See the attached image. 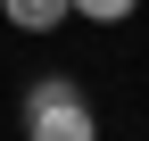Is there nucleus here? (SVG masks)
Wrapping results in <instances>:
<instances>
[{
  "label": "nucleus",
  "mask_w": 149,
  "mask_h": 141,
  "mask_svg": "<svg viewBox=\"0 0 149 141\" xmlns=\"http://www.w3.org/2000/svg\"><path fill=\"white\" fill-rule=\"evenodd\" d=\"M0 17H8L17 33H58L74 17V0H0Z\"/></svg>",
  "instance_id": "nucleus-2"
},
{
  "label": "nucleus",
  "mask_w": 149,
  "mask_h": 141,
  "mask_svg": "<svg viewBox=\"0 0 149 141\" xmlns=\"http://www.w3.org/2000/svg\"><path fill=\"white\" fill-rule=\"evenodd\" d=\"M141 0H74V17H91V25H124Z\"/></svg>",
  "instance_id": "nucleus-3"
},
{
  "label": "nucleus",
  "mask_w": 149,
  "mask_h": 141,
  "mask_svg": "<svg viewBox=\"0 0 149 141\" xmlns=\"http://www.w3.org/2000/svg\"><path fill=\"white\" fill-rule=\"evenodd\" d=\"M25 141H100V116L74 75H42L25 91Z\"/></svg>",
  "instance_id": "nucleus-1"
}]
</instances>
